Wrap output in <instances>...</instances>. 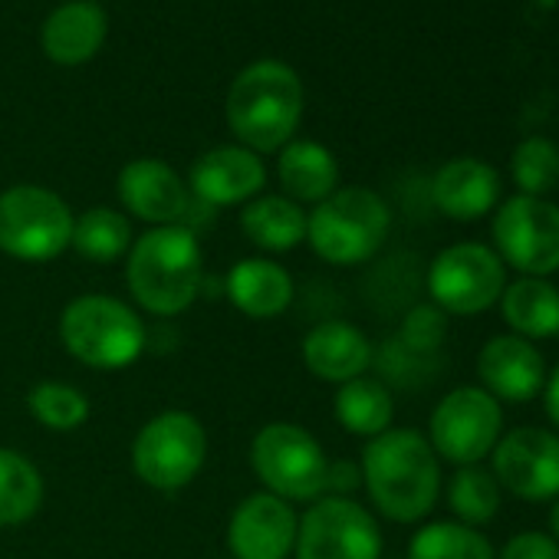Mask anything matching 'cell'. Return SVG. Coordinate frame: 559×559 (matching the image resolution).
I'll return each instance as SVG.
<instances>
[{
  "mask_svg": "<svg viewBox=\"0 0 559 559\" xmlns=\"http://www.w3.org/2000/svg\"><path fill=\"white\" fill-rule=\"evenodd\" d=\"M362 487L372 507L392 523H421L444 487L441 461L415 428H389L362 448Z\"/></svg>",
  "mask_w": 559,
  "mask_h": 559,
  "instance_id": "cell-1",
  "label": "cell"
},
{
  "mask_svg": "<svg viewBox=\"0 0 559 559\" xmlns=\"http://www.w3.org/2000/svg\"><path fill=\"white\" fill-rule=\"evenodd\" d=\"M126 287L152 317H181L204 287V253L191 227H148L126 253Z\"/></svg>",
  "mask_w": 559,
  "mask_h": 559,
  "instance_id": "cell-2",
  "label": "cell"
},
{
  "mask_svg": "<svg viewBox=\"0 0 559 559\" xmlns=\"http://www.w3.org/2000/svg\"><path fill=\"white\" fill-rule=\"evenodd\" d=\"M304 119V83L294 67L257 60L237 73L227 93V126L237 145L266 155L294 142Z\"/></svg>",
  "mask_w": 559,
  "mask_h": 559,
  "instance_id": "cell-3",
  "label": "cell"
},
{
  "mask_svg": "<svg viewBox=\"0 0 559 559\" xmlns=\"http://www.w3.org/2000/svg\"><path fill=\"white\" fill-rule=\"evenodd\" d=\"M392 230V207L362 185L336 188L326 201L307 211V243L333 266H359L372 260Z\"/></svg>",
  "mask_w": 559,
  "mask_h": 559,
  "instance_id": "cell-4",
  "label": "cell"
},
{
  "mask_svg": "<svg viewBox=\"0 0 559 559\" xmlns=\"http://www.w3.org/2000/svg\"><path fill=\"white\" fill-rule=\"evenodd\" d=\"M60 343L80 366L116 372L145 353L148 333L135 307L126 300L109 294H83L63 307Z\"/></svg>",
  "mask_w": 559,
  "mask_h": 559,
  "instance_id": "cell-5",
  "label": "cell"
},
{
  "mask_svg": "<svg viewBox=\"0 0 559 559\" xmlns=\"http://www.w3.org/2000/svg\"><path fill=\"white\" fill-rule=\"evenodd\" d=\"M250 467L266 493L287 503L326 497V448L294 421H270L250 441Z\"/></svg>",
  "mask_w": 559,
  "mask_h": 559,
  "instance_id": "cell-6",
  "label": "cell"
},
{
  "mask_svg": "<svg viewBox=\"0 0 559 559\" xmlns=\"http://www.w3.org/2000/svg\"><path fill=\"white\" fill-rule=\"evenodd\" d=\"M207 461V431L191 412H158L152 415L132 441L135 477L162 493L188 487Z\"/></svg>",
  "mask_w": 559,
  "mask_h": 559,
  "instance_id": "cell-7",
  "label": "cell"
},
{
  "mask_svg": "<svg viewBox=\"0 0 559 559\" xmlns=\"http://www.w3.org/2000/svg\"><path fill=\"white\" fill-rule=\"evenodd\" d=\"M76 214L44 185L0 191V250L24 263H47L70 250Z\"/></svg>",
  "mask_w": 559,
  "mask_h": 559,
  "instance_id": "cell-8",
  "label": "cell"
},
{
  "mask_svg": "<svg viewBox=\"0 0 559 559\" xmlns=\"http://www.w3.org/2000/svg\"><path fill=\"white\" fill-rule=\"evenodd\" d=\"M428 297L444 317H480L500 304L507 266L490 243L461 240L428 263Z\"/></svg>",
  "mask_w": 559,
  "mask_h": 559,
  "instance_id": "cell-9",
  "label": "cell"
},
{
  "mask_svg": "<svg viewBox=\"0 0 559 559\" xmlns=\"http://www.w3.org/2000/svg\"><path fill=\"white\" fill-rule=\"evenodd\" d=\"M503 435V405L487 395L480 385H457L428 418V444L435 448L438 461L454 467L484 464Z\"/></svg>",
  "mask_w": 559,
  "mask_h": 559,
  "instance_id": "cell-10",
  "label": "cell"
},
{
  "mask_svg": "<svg viewBox=\"0 0 559 559\" xmlns=\"http://www.w3.org/2000/svg\"><path fill=\"white\" fill-rule=\"evenodd\" d=\"M493 250L516 276L559 273V204L549 198L513 194L497 204L490 221Z\"/></svg>",
  "mask_w": 559,
  "mask_h": 559,
  "instance_id": "cell-11",
  "label": "cell"
},
{
  "mask_svg": "<svg viewBox=\"0 0 559 559\" xmlns=\"http://www.w3.org/2000/svg\"><path fill=\"white\" fill-rule=\"evenodd\" d=\"M385 539L372 510L353 497H320L297 530V559H382Z\"/></svg>",
  "mask_w": 559,
  "mask_h": 559,
  "instance_id": "cell-12",
  "label": "cell"
},
{
  "mask_svg": "<svg viewBox=\"0 0 559 559\" xmlns=\"http://www.w3.org/2000/svg\"><path fill=\"white\" fill-rule=\"evenodd\" d=\"M490 474L516 500L552 503L559 497V431L539 425L503 431L490 451Z\"/></svg>",
  "mask_w": 559,
  "mask_h": 559,
  "instance_id": "cell-13",
  "label": "cell"
},
{
  "mask_svg": "<svg viewBox=\"0 0 559 559\" xmlns=\"http://www.w3.org/2000/svg\"><path fill=\"white\" fill-rule=\"evenodd\" d=\"M300 513L266 490L243 497L227 520V549L234 559H290Z\"/></svg>",
  "mask_w": 559,
  "mask_h": 559,
  "instance_id": "cell-14",
  "label": "cell"
},
{
  "mask_svg": "<svg viewBox=\"0 0 559 559\" xmlns=\"http://www.w3.org/2000/svg\"><path fill=\"white\" fill-rule=\"evenodd\" d=\"M546 372L539 346L513 333L490 336L477 353V382L500 405H526L539 399Z\"/></svg>",
  "mask_w": 559,
  "mask_h": 559,
  "instance_id": "cell-15",
  "label": "cell"
},
{
  "mask_svg": "<svg viewBox=\"0 0 559 559\" xmlns=\"http://www.w3.org/2000/svg\"><path fill=\"white\" fill-rule=\"evenodd\" d=\"M266 188V165L257 152L243 145H217L204 152L188 175L191 198L211 207L247 204Z\"/></svg>",
  "mask_w": 559,
  "mask_h": 559,
  "instance_id": "cell-16",
  "label": "cell"
},
{
  "mask_svg": "<svg viewBox=\"0 0 559 559\" xmlns=\"http://www.w3.org/2000/svg\"><path fill=\"white\" fill-rule=\"evenodd\" d=\"M119 201L152 227L181 224L191 211L188 181L162 158H135L119 171Z\"/></svg>",
  "mask_w": 559,
  "mask_h": 559,
  "instance_id": "cell-17",
  "label": "cell"
},
{
  "mask_svg": "<svg viewBox=\"0 0 559 559\" xmlns=\"http://www.w3.org/2000/svg\"><path fill=\"white\" fill-rule=\"evenodd\" d=\"M500 171L484 158H451L431 178V201L435 207L457 224H471L497 211L500 204Z\"/></svg>",
  "mask_w": 559,
  "mask_h": 559,
  "instance_id": "cell-18",
  "label": "cell"
},
{
  "mask_svg": "<svg viewBox=\"0 0 559 559\" xmlns=\"http://www.w3.org/2000/svg\"><path fill=\"white\" fill-rule=\"evenodd\" d=\"M224 297L247 320H276L294 304V276L270 257H243L224 280Z\"/></svg>",
  "mask_w": 559,
  "mask_h": 559,
  "instance_id": "cell-19",
  "label": "cell"
},
{
  "mask_svg": "<svg viewBox=\"0 0 559 559\" xmlns=\"http://www.w3.org/2000/svg\"><path fill=\"white\" fill-rule=\"evenodd\" d=\"M376 359V349L369 336L346 323V320H326L313 326L304 340V366L313 379L330 385H346L369 372Z\"/></svg>",
  "mask_w": 559,
  "mask_h": 559,
  "instance_id": "cell-20",
  "label": "cell"
},
{
  "mask_svg": "<svg viewBox=\"0 0 559 559\" xmlns=\"http://www.w3.org/2000/svg\"><path fill=\"white\" fill-rule=\"evenodd\" d=\"M109 34V21L93 0H73L57 8L44 24V53L60 67H83L90 63Z\"/></svg>",
  "mask_w": 559,
  "mask_h": 559,
  "instance_id": "cell-21",
  "label": "cell"
},
{
  "mask_svg": "<svg viewBox=\"0 0 559 559\" xmlns=\"http://www.w3.org/2000/svg\"><path fill=\"white\" fill-rule=\"evenodd\" d=\"M497 307L507 330L520 340L543 343L559 336V287L546 276L507 280Z\"/></svg>",
  "mask_w": 559,
  "mask_h": 559,
  "instance_id": "cell-22",
  "label": "cell"
},
{
  "mask_svg": "<svg viewBox=\"0 0 559 559\" xmlns=\"http://www.w3.org/2000/svg\"><path fill=\"white\" fill-rule=\"evenodd\" d=\"M276 178L290 201L320 204L340 188V162L326 145L313 139H294L280 148Z\"/></svg>",
  "mask_w": 559,
  "mask_h": 559,
  "instance_id": "cell-23",
  "label": "cell"
},
{
  "mask_svg": "<svg viewBox=\"0 0 559 559\" xmlns=\"http://www.w3.org/2000/svg\"><path fill=\"white\" fill-rule=\"evenodd\" d=\"M240 230L263 253H287L307 243V211L287 194H257L240 211Z\"/></svg>",
  "mask_w": 559,
  "mask_h": 559,
  "instance_id": "cell-24",
  "label": "cell"
},
{
  "mask_svg": "<svg viewBox=\"0 0 559 559\" xmlns=\"http://www.w3.org/2000/svg\"><path fill=\"white\" fill-rule=\"evenodd\" d=\"M333 415L343 431L356 438H379L395 421V395L385 382L372 376H359L346 385H336L333 395Z\"/></svg>",
  "mask_w": 559,
  "mask_h": 559,
  "instance_id": "cell-25",
  "label": "cell"
},
{
  "mask_svg": "<svg viewBox=\"0 0 559 559\" xmlns=\"http://www.w3.org/2000/svg\"><path fill=\"white\" fill-rule=\"evenodd\" d=\"M405 559H497V546L477 526H464L457 520H431L412 533Z\"/></svg>",
  "mask_w": 559,
  "mask_h": 559,
  "instance_id": "cell-26",
  "label": "cell"
},
{
  "mask_svg": "<svg viewBox=\"0 0 559 559\" xmlns=\"http://www.w3.org/2000/svg\"><path fill=\"white\" fill-rule=\"evenodd\" d=\"M40 467L14 448H0V526H21L44 507Z\"/></svg>",
  "mask_w": 559,
  "mask_h": 559,
  "instance_id": "cell-27",
  "label": "cell"
},
{
  "mask_svg": "<svg viewBox=\"0 0 559 559\" xmlns=\"http://www.w3.org/2000/svg\"><path fill=\"white\" fill-rule=\"evenodd\" d=\"M132 221L116 207H90L73 224L70 247L93 263H116L132 247Z\"/></svg>",
  "mask_w": 559,
  "mask_h": 559,
  "instance_id": "cell-28",
  "label": "cell"
},
{
  "mask_svg": "<svg viewBox=\"0 0 559 559\" xmlns=\"http://www.w3.org/2000/svg\"><path fill=\"white\" fill-rule=\"evenodd\" d=\"M448 507L454 513L457 523L464 526H487L490 520H497L500 503H503V490L497 484V477L490 474V467L484 464H467L457 467L448 480Z\"/></svg>",
  "mask_w": 559,
  "mask_h": 559,
  "instance_id": "cell-29",
  "label": "cell"
},
{
  "mask_svg": "<svg viewBox=\"0 0 559 559\" xmlns=\"http://www.w3.org/2000/svg\"><path fill=\"white\" fill-rule=\"evenodd\" d=\"M510 178L516 194L549 198L559 188V145L546 135L523 139L510 155Z\"/></svg>",
  "mask_w": 559,
  "mask_h": 559,
  "instance_id": "cell-30",
  "label": "cell"
},
{
  "mask_svg": "<svg viewBox=\"0 0 559 559\" xmlns=\"http://www.w3.org/2000/svg\"><path fill=\"white\" fill-rule=\"evenodd\" d=\"M31 415L47 428V431H76L90 421V399L70 382H37L27 395Z\"/></svg>",
  "mask_w": 559,
  "mask_h": 559,
  "instance_id": "cell-31",
  "label": "cell"
},
{
  "mask_svg": "<svg viewBox=\"0 0 559 559\" xmlns=\"http://www.w3.org/2000/svg\"><path fill=\"white\" fill-rule=\"evenodd\" d=\"M444 340H448V317L435 304L412 307L399 326V343L412 356H431L444 346Z\"/></svg>",
  "mask_w": 559,
  "mask_h": 559,
  "instance_id": "cell-32",
  "label": "cell"
},
{
  "mask_svg": "<svg viewBox=\"0 0 559 559\" xmlns=\"http://www.w3.org/2000/svg\"><path fill=\"white\" fill-rule=\"evenodd\" d=\"M497 559H559V546L546 530H520L497 549Z\"/></svg>",
  "mask_w": 559,
  "mask_h": 559,
  "instance_id": "cell-33",
  "label": "cell"
},
{
  "mask_svg": "<svg viewBox=\"0 0 559 559\" xmlns=\"http://www.w3.org/2000/svg\"><path fill=\"white\" fill-rule=\"evenodd\" d=\"M356 487H362V471H359V464L330 461V471H326V493H330V497H353Z\"/></svg>",
  "mask_w": 559,
  "mask_h": 559,
  "instance_id": "cell-34",
  "label": "cell"
},
{
  "mask_svg": "<svg viewBox=\"0 0 559 559\" xmlns=\"http://www.w3.org/2000/svg\"><path fill=\"white\" fill-rule=\"evenodd\" d=\"M543 408H546V418L552 425V431H559V362L546 372V382H543Z\"/></svg>",
  "mask_w": 559,
  "mask_h": 559,
  "instance_id": "cell-35",
  "label": "cell"
},
{
  "mask_svg": "<svg viewBox=\"0 0 559 559\" xmlns=\"http://www.w3.org/2000/svg\"><path fill=\"white\" fill-rule=\"evenodd\" d=\"M552 539H556V546H559V497L549 503V530H546Z\"/></svg>",
  "mask_w": 559,
  "mask_h": 559,
  "instance_id": "cell-36",
  "label": "cell"
},
{
  "mask_svg": "<svg viewBox=\"0 0 559 559\" xmlns=\"http://www.w3.org/2000/svg\"><path fill=\"white\" fill-rule=\"evenodd\" d=\"M382 559H385V556H382Z\"/></svg>",
  "mask_w": 559,
  "mask_h": 559,
  "instance_id": "cell-37",
  "label": "cell"
}]
</instances>
